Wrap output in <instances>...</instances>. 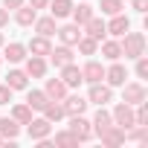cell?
I'll list each match as a JSON object with an SVG mask.
<instances>
[{
	"label": "cell",
	"mask_w": 148,
	"mask_h": 148,
	"mask_svg": "<svg viewBox=\"0 0 148 148\" xmlns=\"http://www.w3.org/2000/svg\"><path fill=\"white\" fill-rule=\"evenodd\" d=\"M23 3H26V0H3L6 9H18V6H23Z\"/></svg>",
	"instance_id": "37"
},
{
	"label": "cell",
	"mask_w": 148,
	"mask_h": 148,
	"mask_svg": "<svg viewBox=\"0 0 148 148\" xmlns=\"http://www.w3.org/2000/svg\"><path fill=\"white\" fill-rule=\"evenodd\" d=\"M82 79H84L87 84H96V82H102V79H105V67H102L99 61H87V64L82 67Z\"/></svg>",
	"instance_id": "12"
},
{
	"label": "cell",
	"mask_w": 148,
	"mask_h": 148,
	"mask_svg": "<svg viewBox=\"0 0 148 148\" xmlns=\"http://www.w3.org/2000/svg\"><path fill=\"white\" fill-rule=\"evenodd\" d=\"M41 113H44V119H49V122H61V119H64V108H61V102H52V99L47 102V108H44Z\"/></svg>",
	"instance_id": "26"
},
{
	"label": "cell",
	"mask_w": 148,
	"mask_h": 148,
	"mask_svg": "<svg viewBox=\"0 0 148 148\" xmlns=\"http://www.w3.org/2000/svg\"><path fill=\"white\" fill-rule=\"evenodd\" d=\"M0 64H3V58H0Z\"/></svg>",
	"instance_id": "42"
},
{
	"label": "cell",
	"mask_w": 148,
	"mask_h": 148,
	"mask_svg": "<svg viewBox=\"0 0 148 148\" xmlns=\"http://www.w3.org/2000/svg\"><path fill=\"white\" fill-rule=\"evenodd\" d=\"M70 15H73V21H76L79 26H84V23H87L96 12H93V6H87V3H79V6L73 3V12H70Z\"/></svg>",
	"instance_id": "22"
},
{
	"label": "cell",
	"mask_w": 148,
	"mask_h": 148,
	"mask_svg": "<svg viewBox=\"0 0 148 148\" xmlns=\"http://www.w3.org/2000/svg\"><path fill=\"white\" fill-rule=\"evenodd\" d=\"M55 29H58V26H55V18H52V15H47V18H35V32H38V35L52 38Z\"/></svg>",
	"instance_id": "20"
},
{
	"label": "cell",
	"mask_w": 148,
	"mask_h": 148,
	"mask_svg": "<svg viewBox=\"0 0 148 148\" xmlns=\"http://www.w3.org/2000/svg\"><path fill=\"white\" fill-rule=\"evenodd\" d=\"M125 79H128V70H125L119 61H113V64L105 70V82H108L110 87H122V84H125Z\"/></svg>",
	"instance_id": "9"
},
{
	"label": "cell",
	"mask_w": 148,
	"mask_h": 148,
	"mask_svg": "<svg viewBox=\"0 0 148 148\" xmlns=\"http://www.w3.org/2000/svg\"><path fill=\"white\" fill-rule=\"evenodd\" d=\"M110 99H113V90H110V84H102V82L90 84V93H87V102H93V105H108Z\"/></svg>",
	"instance_id": "7"
},
{
	"label": "cell",
	"mask_w": 148,
	"mask_h": 148,
	"mask_svg": "<svg viewBox=\"0 0 148 148\" xmlns=\"http://www.w3.org/2000/svg\"><path fill=\"white\" fill-rule=\"evenodd\" d=\"M61 82L67 84V87H79L84 79H82V70L76 67V64H64L61 67Z\"/></svg>",
	"instance_id": "14"
},
{
	"label": "cell",
	"mask_w": 148,
	"mask_h": 148,
	"mask_svg": "<svg viewBox=\"0 0 148 148\" xmlns=\"http://www.w3.org/2000/svg\"><path fill=\"white\" fill-rule=\"evenodd\" d=\"M70 131H73V136H76L79 142H87V139L93 136V125L84 119V113H79V116H70Z\"/></svg>",
	"instance_id": "2"
},
{
	"label": "cell",
	"mask_w": 148,
	"mask_h": 148,
	"mask_svg": "<svg viewBox=\"0 0 148 148\" xmlns=\"http://www.w3.org/2000/svg\"><path fill=\"white\" fill-rule=\"evenodd\" d=\"M47 102H49V96H47L44 90H29V93H26V105H29L32 110H44Z\"/></svg>",
	"instance_id": "24"
},
{
	"label": "cell",
	"mask_w": 148,
	"mask_h": 148,
	"mask_svg": "<svg viewBox=\"0 0 148 148\" xmlns=\"http://www.w3.org/2000/svg\"><path fill=\"white\" fill-rule=\"evenodd\" d=\"M35 18H38V9H32V6H26V3L15 9V21H18V26H32Z\"/></svg>",
	"instance_id": "18"
},
{
	"label": "cell",
	"mask_w": 148,
	"mask_h": 148,
	"mask_svg": "<svg viewBox=\"0 0 148 148\" xmlns=\"http://www.w3.org/2000/svg\"><path fill=\"white\" fill-rule=\"evenodd\" d=\"M125 90H122V102L125 105H139V102H145V87L139 84V82H131V84H122Z\"/></svg>",
	"instance_id": "8"
},
{
	"label": "cell",
	"mask_w": 148,
	"mask_h": 148,
	"mask_svg": "<svg viewBox=\"0 0 148 148\" xmlns=\"http://www.w3.org/2000/svg\"><path fill=\"white\" fill-rule=\"evenodd\" d=\"M6 23H9V12H6V9H0V29H3Z\"/></svg>",
	"instance_id": "39"
},
{
	"label": "cell",
	"mask_w": 148,
	"mask_h": 148,
	"mask_svg": "<svg viewBox=\"0 0 148 148\" xmlns=\"http://www.w3.org/2000/svg\"><path fill=\"white\" fill-rule=\"evenodd\" d=\"M3 44H6V41H3V35H0V47H3Z\"/></svg>",
	"instance_id": "40"
},
{
	"label": "cell",
	"mask_w": 148,
	"mask_h": 148,
	"mask_svg": "<svg viewBox=\"0 0 148 148\" xmlns=\"http://www.w3.org/2000/svg\"><path fill=\"white\" fill-rule=\"evenodd\" d=\"M23 61H26V70L23 73H26L29 79H44L47 76V61L41 55H32V58H23Z\"/></svg>",
	"instance_id": "13"
},
{
	"label": "cell",
	"mask_w": 148,
	"mask_h": 148,
	"mask_svg": "<svg viewBox=\"0 0 148 148\" xmlns=\"http://www.w3.org/2000/svg\"><path fill=\"white\" fill-rule=\"evenodd\" d=\"M49 15L58 21V18H70V12H73V0H49Z\"/></svg>",
	"instance_id": "19"
},
{
	"label": "cell",
	"mask_w": 148,
	"mask_h": 148,
	"mask_svg": "<svg viewBox=\"0 0 148 148\" xmlns=\"http://www.w3.org/2000/svg\"><path fill=\"white\" fill-rule=\"evenodd\" d=\"M55 32H58L61 44H67V47H76V44H79V38L84 35L79 23H70V26H61V29H55Z\"/></svg>",
	"instance_id": "11"
},
{
	"label": "cell",
	"mask_w": 148,
	"mask_h": 148,
	"mask_svg": "<svg viewBox=\"0 0 148 148\" xmlns=\"http://www.w3.org/2000/svg\"><path fill=\"white\" fill-rule=\"evenodd\" d=\"M26 134H29V139H35V142H38V139H47V136L52 134V122L44 119V116H41V119H29V122H26Z\"/></svg>",
	"instance_id": "3"
},
{
	"label": "cell",
	"mask_w": 148,
	"mask_h": 148,
	"mask_svg": "<svg viewBox=\"0 0 148 148\" xmlns=\"http://www.w3.org/2000/svg\"><path fill=\"white\" fill-rule=\"evenodd\" d=\"M87 99L84 96H64L61 99V108H64V116H79V113H84L87 110Z\"/></svg>",
	"instance_id": "6"
},
{
	"label": "cell",
	"mask_w": 148,
	"mask_h": 148,
	"mask_svg": "<svg viewBox=\"0 0 148 148\" xmlns=\"http://www.w3.org/2000/svg\"><path fill=\"white\" fill-rule=\"evenodd\" d=\"M9 102H12V87L0 84V105H9Z\"/></svg>",
	"instance_id": "35"
},
{
	"label": "cell",
	"mask_w": 148,
	"mask_h": 148,
	"mask_svg": "<svg viewBox=\"0 0 148 148\" xmlns=\"http://www.w3.org/2000/svg\"><path fill=\"white\" fill-rule=\"evenodd\" d=\"M49 61L61 70L64 64H73V49L67 47V44H61V47H55V49H49Z\"/></svg>",
	"instance_id": "15"
},
{
	"label": "cell",
	"mask_w": 148,
	"mask_h": 148,
	"mask_svg": "<svg viewBox=\"0 0 148 148\" xmlns=\"http://www.w3.org/2000/svg\"><path fill=\"white\" fill-rule=\"evenodd\" d=\"M134 61H136V76H139V79H148V58L139 55V58H134Z\"/></svg>",
	"instance_id": "34"
},
{
	"label": "cell",
	"mask_w": 148,
	"mask_h": 148,
	"mask_svg": "<svg viewBox=\"0 0 148 148\" xmlns=\"http://www.w3.org/2000/svg\"><path fill=\"white\" fill-rule=\"evenodd\" d=\"M0 142H6V139H3V136H0Z\"/></svg>",
	"instance_id": "41"
},
{
	"label": "cell",
	"mask_w": 148,
	"mask_h": 148,
	"mask_svg": "<svg viewBox=\"0 0 148 148\" xmlns=\"http://www.w3.org/2000/svg\"><path fill=\"white\" fill-rule=\"evenodd\" d=\"M84 35H90V38H96V41H105V35H108V29H105V21L93 15V18L84 23Z\"/></svg>",
	"instance_id": "16"
},
{
	"label": "cell",
	"mask_w": 148,
	"mask_h": 148,
	"mask_svg": "<svg viewBox=\"0 0 148 148\" xmlns=\"http://www.w3.org/2000/svg\"><path fill=\"white\" fill-rule=\"evenodd\" d=\"M3 55H6V61H9V64H21V61L26 58V47H23V44H9Z\"/></svg>",
	"instance_id": "25"
},
{
	"label": "cell",
	"mask_w": 148,
	"mask_h": 148,
	"mask_svg": "<svg viewBox=\"0 0 148 148\" xmlns=\"http://www.w3.org/2000/svg\"><path fill=\"white\" fill-rule=\"evenodd\" d=\"M110 122H113V119H110V113L105 110V105H99V110H96V116H93V122H90V125H93V134H99V131H102V128H108Z\"/></svg>",
	"instance_id": "29"
},
{
	"label": "cell",
	"mask_w": 148,
	"mask_h": 148,
	"mask_svg": "<svg viewBox=\"0 0 148 148\" xmlns=\"http://www.w3.org/2000/svg\"><path fill=\"white\" fill-rule=\"evenodd\" d=\"M6 84H9L12 90H26V84H29V76H26L23 70H9Z\"/></svg>",
	"instance_id": "23"
},
{
	"label": "cell",
	"mask_w": 148,
	"mask_h": 148,
	"mask_svg": "<svg viewBox=\"0 0 148 148\" xmlns=\"http://www.w3.org/2000/svg\"><path fill=\"white\" fill-rule=\"evenodd\" d=\"M49 49H52V44H49V38H44V35H38V38H32L29 41V47H26V52H32V55H49Z\"/></svg>",
	"instance_id": "21"
},
{
	"label": "cell",
	"mask_w": 148,
	"mask_h": 148,
	"mask_svg": "<svg viewBox=\"0 0 148 148\" xmlns=\"http://www.w3.org/2000/svg\"><path fill=\"white\" fill-rule=\"evenodd\" d=\"M102 15H119L122 12V0H99Z\"/></svg>",
	"instance_id": "33"
},
{
	"label": "cell",
	"mask_w": 148,
	"mask_h": 148,
	"mask_svg": "<svg viewBox=\"0 0 148 148\" xmlns=\"http://www.w3.org/2000/svg\"><path fill=\"white\" fill-rule=\"evenodd\" d=\"M134 9H136L139 15H145V12H148V0H134Z\"/></svg>",
	"instance_id": "36"
},
{
	"label": "cell",
	"mask_w": 148,
	"mask_h": 148,
	"mask_svg": "<svg viewBox=\"0 0 148 148\" xmlns=\"http://www.w3.org/2000/svg\"><path fill=\"white\" fill-rule=\"evenodd\" d=\"M12 119L21 122V125H26V122L32 119V108H29L26 102H23V105H15V108H12Z\"/></svg>",
	"instance_id": "31"
},
{
	"label": "cell",
	"mask_w": 148,
	"mask_h": 148,
	"mask_svg": "<svg viewBox=\"0 0 148 148\" xmlns=\"http://www.w3.org/2000/svg\"><path fill=\"white\" fill-rule=\"evenodd\" d=\"M44 93H47L52 102H61V99L67 96V84H64L61 79H47V87H44Z\"/></svg>",
	"instance_id": "17"
},
{
	"label": "cell",
	"mask_w": 148,
	"mask_h": 148,
	"mask_svg": "<svg viewBox=\"0 0 148 148\" xmlns=\"http://www.w3.org/2000/svg\"><path fill=\"white\" fill-rule=\"evenodd\" d=\"M29 6H32V9H47L49 0H29Z\"/></svg>",
	"instance_id": "38"
},
{
	"label": "cell",
	"mask_w": 148,
	"mask_h": 148,
	"mask_svg": "<svg viewBox=\"0 0 148 148\" xmlns=\"http://www.w3.org/2000/svg\"><path fill=\"white\" fill-rule=\"evenodd\" d=\"M55 145H61V148H76L79 139L73 136V131L67 128V131H58V134H55Z\"/></svg>",
	"instance_id": "32"
},
{
	"label": "cell",
	"mask_w": 148,
	"mask_h": 148,
	"mask_svg": "<svg viewBox=\"0 0 148 148\" xmlns=\"http://www.w3.org/2000/svg\"><path fill=\"white\" fill-rule=\"evenodd\" d=\"M119 47H122V55H125V58H139V55H145V35L128 29V32L122 35Z\"/></svg>",
	"instance_id": "1"
},
{
	"label": "cell",
	"mask_w": 148,
	"mask_h": 148,
	"mask_svg": "<svg viewBox=\"0 0 148 148\" xmlns=\"http://www.w3.org/2000/svg\"><path fill=\"white\" fill-rule=\"evenodd\" d=\"M99 139H102V145H108V148H119L122 142H125V131L119 128V125H108V128H102L99 131Z\"/></svg>",
	"instance_id": "4"
},
{
	"label": "cell",
	"mask_w": 148,
	"mask_h": 148,
	"mask_svg": "<svg viewBox=\"0 0 148 148\" xmlns=\"http://www.w3.org/2000/svg\"><path fill=\"white\" fill-rule=\"evenodd\" d=\"M110 119H113V125H119L122 131H128V128L134 125V110H131V105H125V102H119V105L113 108V113H110Z\"/></svg>",
	"instance_id": "5"
},
{
	"label": "cell",
	"mask_w": 148,
	"mask_h": 148,
	"mask_svg": "<svg viewBox=\"0 0 148 148\" xmlns=\"http://www.w3.org/2000/svg\"><path fill=\"white\" fill-rule=\"evenodd\" d=\"M76 47H79V52H82V55H96V49H99V41H96V38H90V35H82Z\"/></svg>",
	"instance_id": "30"
},
{
	"label": "cell",
	"mask_w": 148,
	"mask_h": 148,
	"mask_svg": "<svg viewBox=\"0 0 148 148\" xmlns=\"http://www.w3.org/2000/svg\"><path fill=\"white\" fill-rule=\"evenodd\" d=\"M105 29H108V35H113V38H122L128 29H131V21L119 12V15H110V23H105Z\"/></svg>",
	"instance_id": "10"
},
{
	"label": "cell",
	"mask_w": 148,
	"mask_h": 148,
	"mask_svg": "<svg viewBox=\"0 0 148 148\" xmlns=\"http://www.w3.org/2000/svg\"><path fill=\"white\" fill-rule=\"evenodd\" d=\"M102 55H105L108 61H119V58H122L119 41H102Z\"/></svg>",
	"instance_id": "28"
},
{
	"label": "cell",
	"mask_w": 148,
	"mask_h": 148,
	"mask_svg": "<svg viewBox=\"0 0 148 148\" xmlns=\"http://www.w3.org/2000/svg\"><path fill=\"white\" fill-rule=\"evenodd\" d=\"M21 134V122H15V119H0V136L3 139H15Z\"/></svg>",
	"instance_id": "27"
}]
</instances>
